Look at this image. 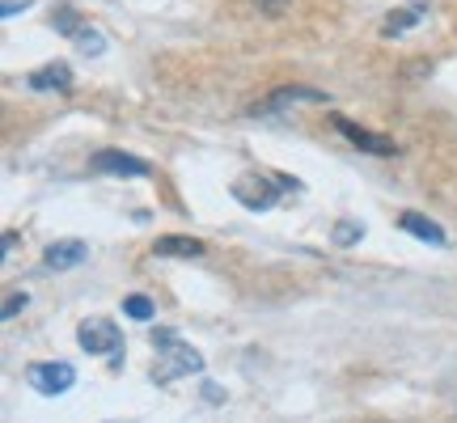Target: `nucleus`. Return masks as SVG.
<instances>
[{"instance_id":"nucleus-1","label":"nucleus","mask_w":457,"mask_h":423,"mask_svg":"<svg viewBox=\"0 0 457 423\" xmlns=\"http://www.w3.org/2000/svg\"><path fill=\"white\" fill-rule=\"evenodd\" d=\"M153 347H157V360H153V381L157 386H170L179 377L204 373V356H199L191 343H182L174 330H157L153 335Z\"/></svg>"},{"instance_id":"nucleus-2","label":"nucleus","mask_w":457,"mask_h":423,"mask_svg":"<svg viewBox=\"0 0 457 423\" xmlns=\"http://www.w3.org/2000/svg\"><path fill=\"white\" fill-rule=\"evenodd\" d=\"M284 191H301V182L288 178V174H242V178L233 182V199L245 203L250 212L276 208Z\"/></svg>"},{"instance_id":"nucleus-3","label":"nucleus","mask_w":457,"mask_h":423,"mask_svg":"<svg viewBox=\"0 0 457 423\" xmlns=\"http://www.w3.org/2000/svg\"><path fill=\"white\" fill-rule=\"evenodd\" d=\"M77 343H81L85 356H111L119 364V347H123V335L111 318H85L77 326Z\"/></svg>"},{"instance_id":"nucleus-4","label":"nucleus","mask_w":457,"mask_h":423,"mask_svg":"<svg viewBox=\"0 0 457 423\" xmlns=\"http://www.w3.org/2000/svg\"><path fill=\"white\" fill-rule=\"evenodd\" d=\"M26 381H30L38 394H68L77 386V369L64 364V360H43V364H30V369H26Z\"/></svg>"},{"instance_id":"nucleus-5","label":"nucleus","mask_w":457,"mask_h":423,"mask_svg":"<svg viewBox=\"0 0 457 423\" xmlns=\"http://www.w3.org/2000/svg\"><path fill=\"white\" fill-rule=\"evenodd\" d=\"M335 131H339L343 140H352L360 153H373V157H394V153H398V145H394L390 136H377V131L360 128V123L343 119V114H335Z\"/></svg>"},{"instance_id":"nucleus-6","label":"nucleus","mask_w":457,"mask_h":423,"mask_svg":"<svg viewBox=\"0 0 457 423\" xmlns=\"http://www.w3.org/2000/svg\"><path fill=\"white\" fill-rule=\"evenodd\" d=\"M89 170L94 174H119V178H145L148 162L131 157V153H119V148H102V153L89 157Z\"/></svg>"},{"instance_id":"nucleus-7","label":"nucleus","mask_w":457,"mask_h":423,"mask_svg":"<svg viewBox=\"0 0 457 423\" xmlns=\"http://www.w3.org/2000/svg\"><path fill=\"white\" fill-rule=\"evenodd\" d=\"M296 102H327V94H322V89H310V85H284V89H276L267 102H259L250 114H279L284 106H296Z\"/></svg>"},{"instance_id":"nucleus-8","label":"nucleus","mask_w":457,"mask_h":423,"mask_svg":"<svg viewBox=\"0 0 457 423\" xmlns=\"http://www.w3.org/2000/svg\"><path fill=\"white\" fill-rule=\"evenodd\" d=\"M85 259H89V245L77 242V237L51 242V245H47V254H43V262H47L51 271H68V267H81Z\"/></svg>"},{"instance_id":"nucleus-9","label":"nucleus","mask_w":457,"mask_h":423,"mask_svg":"<svg viewBox=\"0 0 457 423\" xmlns=\"http://www.w3.org/2000/svg\"><path fill=\"white\" fill-rule=\"evenodd\" d=\"M398 225L407 228L411 237H420V242H428V245H445L449 237H445V228L432 220V216H420V212H403V220Z\"/></svg>"},{"instance_id":"nucleus-10","label":"nucleus","mask_w":457,"mask_h":423,"mask_svg":"<svg viewBox=\"0 0 457 423\" xmlns=\"http://www.w3.org/2000/svg\"><path fill=\"white\" fill-rule=\"evenodd\" d=\"M153 254L157 259H199L204 254V242H195V237H157V245H153Z\"/></svg>"},{"instance_id":"nucleus-11","label":"nucleus","mask_w":457,"mask_h":423,"mask_svg":"<svg viewBox=\"0 0 457 423\" xmlns=\"http://www.w3.org/2000/svg\"><path fill=\"white\" fill-rule=\"evenodd\" d=\"M26 81H30V89H72V68L47 64V68H38V72H30Z\"/></svg>"},{"instance_id":"nucleus-12","label":"nucleus","mask_w":457,"mask_h":423,"mask_svg":"<svg viewBox=\"0 0 457 423\" xmlns=\"http://www.w3.org/2000/svg\"><path fill=\"white\" fill-rule=\"evenodd\" d=\"M424 17H428V4H407L403 13L386 17V26H381V34H403V30H411L415 21H424Z\"/></svg>"},{"instance_id":"nucleus-13","label":"nucleus","mask_w":457,"mask_h":423,"mask_svg":"<svg viewBox=\"0 0 457 423\" xmlns=\"http://www.w3.org/2000/svg\"><path fill=\"white\" fill-rule=\"evenodd\" d=\"M51 26H55L60 34H68V38H77V34L85 30V21H81L77 13H72V9H64V4H60L55 13H51Z\"/></svg>"},{"instance_id":"nucleus-14","label":"nucleus","mask_w":457,"mask_h":423,"mask_svg":"<svg viewBox=\"0 0 457 423\" xmlns=\"http://www.w3.org/2000/svg\"><path fill=\"white\" fill-rule=\"evenodd\" d=\"M123 313H128V318H136V322H148V318H153V301H148V296H128V301H123Z\"/></svg>"},{"instance_id":"nucleus-15","label":"nucleus","mask_w":457,"mask_h":423,"mask_svg":"<svg viewBox=\"0 0 457 423\" xmlns=\"http://www.w3.org/2000/svg\"><path fill=\"white\" fill-rule=\"evenodd\" d=\"M72 43H77V47H81L85 55H102V51H106V38H102L98 30H89V26H85V30L77 34V38H72Z\"/></svg>"},{"instance_id":"nucleus-16","label":"nucleus","mask_w":457,"mask_h":423,"mask_svg":"<svg viewBox=\"0 0 457 423\" xmlns=\"http://www.w3.org/2000/svg\"><path fill=\"white\" fill-rule=\"evenodd\" d=\"M360 237H364V225H356V220H339L335 225V245H356Z\"/></svg>"},{"instance_id":"nucleus-17","label":"nucleus","mask_w":457,"mask_h":423,"mask_svg":"<svg viewBox=\"0 0 457 423\" xmlns=\"http://www.w3.org/2000/svg\"><path fill=\"white\" fill-rule=\"evenodd\" d=\"M26 305H30V296H26V293H13L9 301H4V318H17V313L26 310Z\"/></svg>"},{"instance_id":"nucleus-18","label":"nucleus","mask_w":457,"mask_h":423,"mask_svg":"<svg viewBox=\"0 0 457 423\" xmlns=\"http://www.w3.org/2000/svg\"><path fill=\"white\" fill-rule=\"evenodd\" d=\"M254 4H259L267 17H279L284 9H288V4H293V0H254Z\"/></svg>"},{"instance_id":"nucleus-19","label":"nucleus","mask_w":457,"mask_h":423,"mask_svg":"<svg viewBox=\"0 0 457 423\" xmlns=\"http://www.w3.org/2000/svg\"><path fill=\"white\" fill-rule=\"evenodd\" d=\"M26 4H30V0H4V9H0V17L9 21V17H17L21 9H26Z\"/></svg>"}]
</instances>
